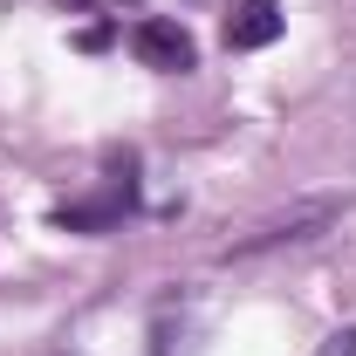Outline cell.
<instances>
[{
  "label": "cell",
  "mask_w": 356,
  "mask_h": 356,
  "mask_svg": "<svg viewBox=\"0 0 356 356\" xmlns=\"http://www.w3.org/2000/svg\"><path fill=\"white\" fill-rule=\"evenodd\" d=\"M281 0H233V14H226V48L233 55H254V48L281 42Z\"/></svg>",
  "instance_id": "cell-4"
},
{
  "label": "cell",
  "mask_w": 356,
  "mask_h": 356,
  "mask_svg": "<svg viewBox=\"0 0 356 356\" xmlns=\"http://www.w3.org/2000/svg\"><path fill=\"white\" fill-rule=\"evenodd\" d=\"M322 356H356V329H343V336H329V350Z\"/></svg>",
  "instance_id": "cell-5"
},
{
  "label": "cell",
  "mask_w": 356,
  "mask_h": 356,
  "mask_svg": "<svg viewBox=\"0 0 356 356\" xmlns=\"http://www.w3.org/2000/svg\"><path fill=\"white\" fill-rule=\"evenodd\" d=\"M69 7H83V14H89V7H96V0H69Z\"/></svg>",
  "instance_id": "cell-6"
},
{
  "label": "cell",
  "mask_w": 356,
  "mask_h": 356,
  "mask_svg": "<svg viewBox=\"0 0 356 356\" xmlns=\"http://www.w3.org/2000/svg\"><path fill=\"white\" fill-rule=\"evenodd\" d=\"M131 55L144 69H158V76H185V69H199V48L192 35L178 28V21H158V14H144L131 28Z\"/></svg>",
  "instance_id": "cell-2"
},
{
  "label": "cell",
  "mask_w": 356,
  "mask_h": 356,
  "mask_svg": "<svg viewBox=\"0 0 356 356\" xmlns=\"http://www.w3.org/2000/svg\"><path fill=\"white\" fill-rule=\"evenodd\" d=\"M336 220H343V199H309V206H295V213H281V220L254 226L247 240H233L226 261H254V254H274V247H302L315 233H329Z\"/></svg>",
  "instance_id": "cell-1"
},
{
  "label": "cell",
  "mask_w": 356,
  "mask_h": 356,
  "mask_svg": "<svg viewBox=\"0 0 356 356\" xmlns=\"http://www.w3.org/2000/svg\"><path fill=\"white\" fill-rule=\"evenodd\" d=\"M131 206H137V185H131V178H110L96 199H76V206H62V213H55V226H62V233H110V226L124 220Z\"/></svg>",
  "instance_id": "cell-3"
}]
</instances>
